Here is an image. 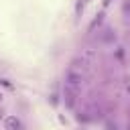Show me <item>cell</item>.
I'll use <instances>...</instances> for the list:
<instances>
[{
  "mask_svg": "<svg viewBox=\"0 0 130 130\" xmlns=\"http://www.w3.org/2000/svg\"><path fill=\"white\" fill-rule=\"evenodd\" d=\"M2 116H4V114H2V110H0V118H2Z\"/></svg>",
  "mask_w": 130,
  "mask_h": 130,
  "instance_id": "3",
  "label": "cell"
},
{
  "mask_svg": "<svg viewBox=\"0 0 130 130\" xmlns=\"http://www.w3.org/2000/svg\"><path fill=\"white\" fill-rule=\"evenodd\" d=\"M4 126H6V128H22L20 120H18V118H14V116H8V118H6V122H4Z\"/></svg>",
  "mask_w": 130,
  "mask_h": 130,
  "instance_id": "2",
  "label": "cell"
},
{
  "mask_svg": "<svg viewBox=\"0 0 130 130\" xmlns=\"http://www.w3.org/2000/svg\"><path fill=\"white\" fill-rule=\"evenodd\" d=\"M0 100H2V95H0Z\"/></svg>",
  "mask_w": 130,
  "mask_h": 130,
  "instance_id": "4",
  "label": "cell"
},
{
  "mask_svg": "<svg viewBox=\"0 0 130 130\" xmlns=\"http://www.w3.org/2000/svg\"><path fill=\"white\" fill-rule=\"evenodd\" d=\"M81 71H77L75 67H71L69 71H67V75H65V85H71V87H79V83H81Z\"/></svg>",
  "mask_w": 130,
  "mask_h": 130,
  "instance_id": "1",
  "label": "cell"
}]
</instances>
